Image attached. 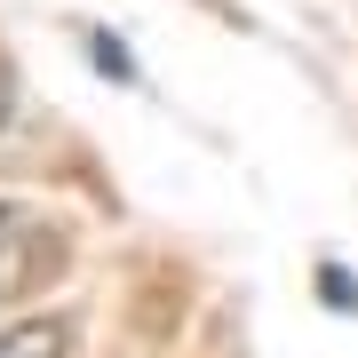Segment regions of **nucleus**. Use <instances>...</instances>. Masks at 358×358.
<instances>
[{"instance_id":"1","label":"nucleus","mask_w":358,"mask_h":358,"mask_svg":"<svg viewBox=\"0 0 358 358\" xmlns=\"http://www.w3.org/2000/svg\"><path fill=\"white\" fill-rule=\"evenodd\" d=\"M64 223L48 215V207H24V199H0V303H16V294H40L64 271Z\"/></svg>"},{"instance_id":"2","label":"nucleus","mask_w":358,"mask_h":358,"mask_svg":"<svg viewBox=\"0 0 358 358\" xmlns=\"http://www.w3.org/2000/svg\"><path fill=\"white\" fill-rule=\"evenodd\" d=\"M0 358H72V327L64 319H24L0 334Z\"/></svg>"},{"instance_id":"3","label":"nucleus","mask_w":358,"mask_h":358,"mask_svg":"<svg viewBox=\"0 0 358 358\" xmlns=\"http://www.w3.org/2000/svg\"><path fill=\"white\" fill-rule=\"evenodd\" d=\"M88 56H96V72H103V80H128V48H120L112 32H88Z\"/></svg>"},{"instance_id":"4","label":"nucleus","mask_w":358,"mask_h":358,"mask_svg":"<svg viewBox=\"0 0 358 358\" xmlns=\"http://www.w3.org/2000/svg\"><path fill=\"white\" fill-rule=\"evenodd\" d=\"M319 303H327V310H358V287H350V271H334V263L319 271Z\"/></svg>"},{"instance_id":"5","label":"nucleus","mask_w":358,"mask_h":358,"mask_svg":"<svg viewBox=\"0 0 358 358\" xmlns=\"http://www.w3.org/2000/svg\"><path fill=\"white\" fill-rule=\"evenodd\" d=\"M8 112H16V88H8V64H0V128H8Z\"/></svg>"}]
</instances>
